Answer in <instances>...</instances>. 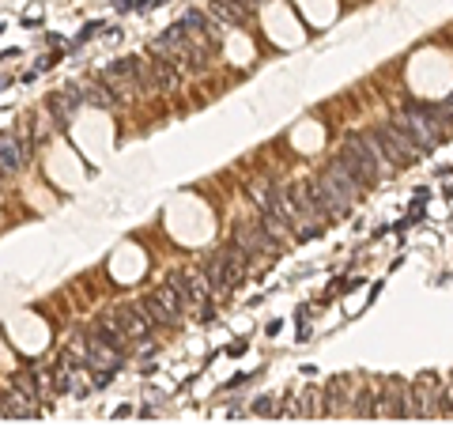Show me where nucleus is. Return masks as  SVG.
Returning a JSON list of instances; mask_svg holds the SVG:
<instances>
[{
  "mask_svg": "<svg viewBox=\"0 0 453 427\" xmlns=\"http://www.w3.org/2000/svg\"><path fill=\"white\" fill-rule=\"evenodd\" d=\"M442 416H450V420H453V378L442 386Z\"/></svg>",
  "mask_w": 453,
  "mask_h": 427,
  "instance_id": "obj_24",
  "label": "nucleus"
},
{
  "mask_svg": "<svg viewBox=\"0 0 453 427\" xmlns=\"http://www.w3.org/2000/svg\"><path fill=\"white\" fill-rule=\"evenodd\" d=\"M382 412L389 420H415L412 416V386H404L401 378H393L389 389H382Z\"/></svg>",
  "mask_w": 453,
  "mask_h": 427,
  "instance_id": "obj_10",
  "label": "nucleus"
},
{
  "mask_svg": "<svg viewBox=\"0 0 453 427\" xmlns=\"http://www.w3.org/2000/svg\"><path fill=\"white\" fill-rule=\"evenodd\" d=\"M253 412H257V416H272V397H257Z\"/></svg>",
  "mask_w": 453,
  "mask_h": 427,
  "instance_id": "obj_25",
  "label": "nucleus"
},
{
  "mask_svg": "<svg viewBox=\"0 0 453 427\" xmlns=\"http://www.w3.org/2000/svg\"><path fill=\"white\" fill-rule=\"evenodd\" d=\"M374 136H378V144H382V155H385L389 166H408V163H415V155H419V147L408 140V133L396 122L374 125Z\"/></svg>",
  "mask_w": 453,
  "mask_h": 427,
  "instance_id": "obj_3",
  "label": "nucleus"
},
{
  "mask_svg": "<svg viewBox=\"0 0 453 427\" xmlns=\"http://www.w3.org/2000/svg\"><path fill=\"white\" fill-rule=\"evenodd\" d=\"M140 83L144 80V64L140 57H121V61H114V64H106V83Z\"/></svg>",
  "mask_w": 453,
  "mask_h": 427,
  "instance_id": "obj_18",
  "label": "nucleus"
},
{
  "mask_svg": "<svg viewBox=\"0 0 453 427\" xmlns=\"http://www.w3.org/2000/svg\"><path fill=\"white\" fill-rule=\"evenodd\" d=\"M178 68L170 64V57H159L151 64V68H144V80L140 83H147V87H155V91H174L178 87Z\"/></svg>",
  "mask_w": 453,
  "mask_h": 427,
  "instance_id": "obj_14",
  "label": "nucleus"
},
{
  "mask_svg": "<svg viewBox=\"0 0 453 427\" xmlns=\"http://www.w3.org/2000/svg\"><path fill=\"white\" fill-rule=\"evenodd\" d=\"M83 102H91V106H103V110H114L121 99H117V91H114V87H106V83H103V87L83 91Z\"/></svg>",
  "mask_w": 453,
  "mask_h": 427,
  "instance_id": "obj_21",
  "label": "nucleus"
},
{
  "mask_svg": "<svg viewBox=\"0 0 453 427\" xmlns=\"http://www.w3.org/2000/svg\"><path fill=\"white\" fill-rule=\"evenodd\" d=\"M268 193H272V185H268L265 178H257V182H249V197H253L257 204H265V201H268Z\"/></svg>",
  "mask_w": 453,
  "mask_h": 427,
  "instance_id": "obj_23",
  "label": "nucleus"
},
{
  "mask_svg": "<svg viewBox=\"0 0 453 427\" xmlns=\"http://www.w3.org/2000/svg\"><path fill=\"white\" fill-rule=\"evenodd\" d=\"M27 163V144L20 136H0V174H15Z\"/></svg>",
  "mask_w": 453,
  "mask_h": 427,
  "instance_id": "obj_16",
  "label": "nucleus"
},
{
  "mask_svg": "<svg viewBox=\"0 0 453 427\" xmlns=\"http://www.w3.org/2000/svg\"><path fill=\"white\" fill-rule=\"evenodd\" d=\"M340 159H344V163H348V171L355 174L359 182H363V189L382 178V166L374 163V155L366 152V144L359 140V136H348V140H344V147H340Z\"/></svg>",
  "mask_w": 453,
  "mask_h": 427,
  "instance_id": "obj_6",
  "label": "nucleus"
},
{
  "mask_svg": "<svg viewBox=\"0 0 453 427\" xmlns=\"http://www.w3.org/2000/svg\"><path fill=\"white\" fill-rule=\"evenodd\" d=\"M186 45H189V34H186V27L178 23V27H170L166 34H159V38L151 42V50H155V53H166V57H174V53H181Z\"/></svg>",
  "mask_w": 453,
  "mask_h": 427,
  "instance_id": "obj_19",
  "label": "nucleus"
},
{
  "mask_svg": "<svg viewBox=\"0 0 453 427\" xmlns=\"http://www.w3.org/2000/svg\"><path fill=\"white\" fill-rule=\"evenodd\" d=\"M144 310H147V318H151V326H178L186 303L178 299V291H174L170 284H163L144 299Z\"/></svg>",
  "mask_w": 453,
  "mask_h": 427,
  "instance_id": "obj_5",
  "label": "nucleus"
},
{
  "mask_svg": "<svg viewBox=\"0 0 453 427\" xmlns=\"http://www.w3.org/2000/svg\"><path fill=\"white\" fill-rule=\"evenodd\" d=\"M166 284L178 291V299L186 306H205L208 303V280H205V276H193V273H181V268H178V273L166 276Z\"/></svg>",
  "mask_w": 453,
  "mask_h": 427,
  "instance_id": "obj_9",
  "label": "nucleus"
},
{
  "mask_svg": "<svg viewBox=\"0 0 453 427\" xmlns=\"http://www.w3.org/2000/svg\"><path fill=\"white\" fill-rule=\"evenodd\" d=\"M412 416L415 420H438L442 416V382L431 370L412 382Z\"/></svg>",
  "mask_w": 453,
  "mask_h": 427,
  "instance_id": "obj_4",
  "label": "nucleus"
},
{
  "mask_svg": "<svg viewBox=\"0 0 453 427\" xmlns=\"http://www.w3.org/2000/svg\"><path fill=\"white\" fill-rule=\"evenodd\" d=\"M235 246L242 249V254H249V261H253L257 254H265V257L280 254V243H276V238L261 227V219H257V224H238V231H235Z\"/></svg>",
  "mask_w": 453,
  "mask_h": 427,
  "instance_id": "obj_7",
  "label": "nucleus"
},
{
  "mask_svg": "<svg viewBox=\"0 0 453 427\" xmlns=\"http://www.w3.org/2000/svg\"><path fill=\"white\" fill-rule=\"evenodd\" d=\"M442 114H446V122H453V95L442 102Z\"/></svg>",
  "mask_w": 453,
  "mask_h": 427,
  "instance_id": "obj_26",
  "label": "nucleus"
},
{
  "mask_svg": "<svg viewBox=\"0 0 453 427\" xmlns=\"http://www.w3.org/2000/svg\"><path fill=\"white\" fill-rule=\"evenodd\" d=\"M246 268H249V254H242L235 243L223 246V249H216V254L205 261V268H200V276L208 280V287L216 295H227V291H235L238 280L246 276Z\"/></svg>",
  "mask_w": 453,
  "mask_h": 427,
  "instance_id": "obj_1",
  "label": "nucleus"
},
{
  "mask_svg": "<svg viewBox=\"0 0 453 427\" xmlns=\"http://www.w3.org/2000/svg\"><path fill=\"white\" fill-rule=\"evenodd\" d=\"M318 185H321V193H325V201H329L332 216H344L351 204L363 197V182H359L355 174L348 171V163L340 159V155L325 166V174L318 178Z\"/></svg>",
  "mask_w": 453,
  "mask_h": 427,
  "instance_id": "obj_2",
  "label": "nucleus"
},
{
  "mask_svg": "<svg viewBox=\"0 0 453 427\" xmlns=\"http://www.w3.org/2000/svg\"><path fill=\"white\" fill-rule=\"evenodd\" d=\"M117 321V329L125 333L128 340H147V333H151V318H147L144 303H125L117 306V310H110Z\"/></svg>",
  "mask_w": 453,
  "mask_h": 427,
  "instance_id": "obj_8",
  "label": "nucleus"
},
{
  "mask_svg": "<svg viewBox=\"0 0 453 427\" xmlns=\"http://www.w3.org/2000/svg\"><path fill=\"white\" fill-rule=\"evenodd\" d=\"M0 178H4V174H0Z\"/></svg>",
  "mask_w": 453,
  "mask_h": 427,
  "instance_id": "obj_27",
  "label": "nucleus"
},
{
  "mask_svg": "<svg viewBox=\"0 0 453 427\" xmlns=\"http://www.w3.org/2000/svg\"><path fill=\"white\" fill-rule=\"evenodd\" d=\"M211 15H216L223 27H246V20H249V12L238 8L235 0H216V4H211Z\"/></svg>",
  "mask_w": 453,
  "mask_h": 427,
  "instance_id": "obj_20",
  "label": "nucleus"
},
{
  "mask_svg": "<svg viewBox=\"0 0 453 427\" xmlns=\"http://www.w3.org/2000/svg\"><path fill=\"white\" fill-rule=\"evenodd\" d=\"M83 102V91H76V87H68V91H57V95L50 99V117L57 125H68L72 117H76V106Z\"/></svg>",
  "mask_w": 453,
  "mask_h": 427,
  "instance_id": "obj_15",
  "label": "nucleus"
},
{
  "mask_svg": "<svg viewBox=\"0 0 453 427\" xmlns=\"http://www.w3.org/2000/svg\"><path fill=\"white\" fill-rule=\"evenodd\" d=\"M321 401H325V416H348L351 401H355V397H351V382H348L344 375L332 378L329 389L321 393Z\"/></svg>",
  "mask_w": 453,
  "mask_h": 427,
  "instance_id": "obj_12",
  "label": "nucleus"
},
{
  "mask_svg": "<svg viewBox=\"0 0 453 427\" xmlns=\"http://www.w3.org/2000/svg\"><path fill=\"white\" fill-rule=\"evenodd\" d=\"M351 412H355L359 420H378V416H382V389L378 386L359 389V397L351 401Z\"/></svg>",
  "mask_w": 453,
  "mask_h": 427,
  "instance_id": "obj_17",
  "label": "nucleus"
},
{
  "mask_svg": "<svg viewBox=\"0 0 453 427\" xmlns=\"http://www.w3.org/2000/svg\"><path fill=\"white\" fill-rule=\"evenodd\" d=\"M38 416V401L34 397H27L23 389H8L4 397H0V420H34Z\"/></svg>",
  "mask_w": 453,
  "mask_h": 427,
  "instance_id": "obj_11",
  "label": "nucleus"
},
{
  "mask_svg": "<svg viewBox=\"0 0 453 427\" xmlns=\"http://www.w3.org/2000/svg\"><path fill=\"white\" fill-rule=\"evenodd\" d=\"M261 227H265L268 235L276 238V243H288V238H291V227L283 224L280 216H272V212H268V208H261Z\"/></svg>",
  "mask_w": 453,
  "mask_h": 427,
  "instance_id": "obj_22",
  "label": "nucleus"
},
{
  "mask_svg": "<svg viewBox=\"0 0 453 427\" xmlns=\"http://www.w3.org/2000/svg\"><path fill=\"white\" fill-rule=\"evenodd\" d=\"M261 208H268V212H272V216H280L283 224L291 227V235H295V227L302 224L299 208H295V197H291V189H272V193H268V201L261 204Z\"/></svg>",
  "mask_w": 453,
  "mask_h": 427,
  "instance_id": "obj_13",
  "label": "nucleus"
}]
</instances>
